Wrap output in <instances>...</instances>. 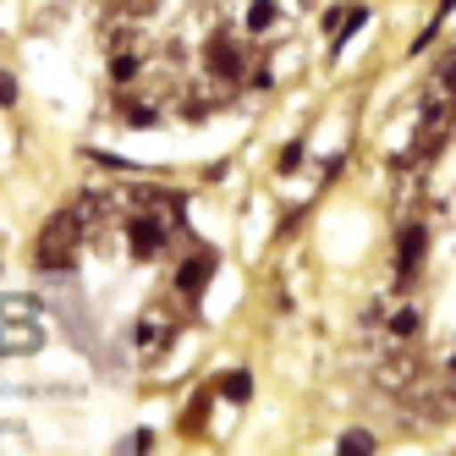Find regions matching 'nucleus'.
Wrapping results in <instances>:
<instances>
[{"mask_svg": "<svg viewBox=\"0 0 456 456\" xmlns=\"http://www.w3.org/2000/svg\"><path fill=\"white\" fill-rule=\"evenodd\" d=\"M204 61H209V72H215L220 83H237V77H242V67H248V50H242L237 39L215 34V39H209V55H204Z\"/></svg>", "mask_w": 456, "mask_h": 456, "instance_id": "obj_5", "label": "nucleus"}, {"mask_svg": "<svg viewBox=\"0 0 456 456\" xmlns=\"http://www.w3.org/2000/svg\"><path fill=\"white\" fill-rule=\"evenodd\" d=\"M451 6H456V0H440V17H445V12H451Z\"/></svg>", "mask_w": 456, "mask_h": 456, "instance_id": "obj_18", "label": "nucleus"}, {"mask_svg": "<svg viewBox=\"0 0 456 456\" xmlns=\"http://www.w3.org/2000/svg\"><path fill=\"white\" fill-rule=\"evenodd\" d=\"M429 100L435 105H445V100H456V50L440 61V72H435V83H429Z\"/></svg>", "mask_w": 456, "mask_h": 456, "instance_id": "obj_8", "label": "nucleus"}, {"mask_svg": "<svg viewBox=\"0 0 456 456\" xmlns=\"http://www.w3.org/2000/svg\"><path fill=\"white\" fill-rule=\"evenodd\" d=\"M209 275H215V258L209 253H192L187 265L176 270V291H182V297H199V291L209 286Z\"/></svg>", "mask_w": 456, "mask_h": 456, "instance_id": "obj_7", "label": "nucleus"}, {"mask_svg": "<svg viewBox=\"0 0 456 456\" xmlns=\"http://www.w3.org/2000/svg\"><path fill=\"white\" fill-rule=\"evenodd\" d=\"M248 390H253L248 374H232V379H225V396H232V402H248Z\"/></svg>", "mask_w": 456, "mask_h": 456, "instance_id": "obj_13", "label": "nucleus"}, {"mask_svg": "<svg viewBox=\"0 0 456 456\" xmlns=\"http://www.w3.org/2000/svg\"><path fill=\"white\" fill-rule=\"evenodd\" d=\"M138 72H143V55H138V50H116V61H110V77H116V83H133Z\"/></svg>", "mask_w": 456, "mask_h": 456, "instance_id": "obj_11", "label": "nucleus"}, {"mask_svg": "<svg viewBox=\"0 0 456 456\" xmlns=\"http://www.w3.org/2000/svg\"><path fill=\"white\" fill-rule=\"evenodd\" d=\"M0 105H17V77H12V72L0 77Z\"/></svg>", "mask_w": 456, "mask_h": 456, "instance_id": "obj_16", "label": "nucleus"}, {"mask_svg": "<svg viewBox=\"0 0 456 456\" xmlns=\"http://www.w3.org/2000/svg\"><path fill=\"white\" fill-rule=\"evenodd\" d=\"M445 402H451V412H456V357L445 363Z\"/></svg>", "mask_w": 456, "mask_h": 456, "instance_id": "obj_15", "label": "nucleus"}, {"mask_svg": "<svg viewBox=\"0 0 456 456\" xmlns=\"http://www.w3.org/2000/svg\"><path fill=\"white\" fill-rule=\"evenodd\" d=\"M166 242H171V215L138 209L133 220H126V248H133V258H159Z\"/></svg>", "mask_w": 456, "mask_h": 456, "instance_id": "obj_3", "label": "nucleus"}, {"mask_svg": "<svg viewBox=\"0 0 456 456\" xmlns=\"http://www.w3.org/2000/svg\"><path fill=\"white\" fill-rule=\"evenodd\" d=\"M275 0H253V6H248V34H270V28H275Z\"/></svg>", "mask_w": 456, "mask_h": 456, "instance_id": "obj_10", "label": "nucleus"}, {"mask_svg": "<svg viewBox=\"0 0 456 456\" xmlns=\"http://www.w3.org/2000/svg\"><path fill=\"white\" fill-rule=\"evenodd\" d=\"M171 336H176L171 314H166V308H149V314L138 319V330H133V346H138L143 357H159V352L171 346Z\"/></svg>", "mask_w": 456, "mask_h": 456, "instance_id": "obj_4", "label": "nucleus"}, {"mask_svg": "<svg viewBox=\"0 0 456 456\" xmlns=\"http://www.w3.org/2000/svg\"><path fill=\"white\" fill-rule=\"evenodd\" d=\"M423 248H429V232H423V225H402V242H396V275H402V281L418 275Z\"/></svg>", "mask_w": 456, "mask_h": 456, "instance_id": "obj_6", "label": "nucleus"}, {"mask_svg": "<svg viewBox=\"0 0 456 456\" xmlns=\"http://www.w3.org/2000/svg\"><path fill=\"white\" fill-rule=\"evenodd\" d=\"M121 116H126V121H133V126H149V121H154L159 110H154V105H126Z\"/></svg>", "mask_w": 456, "mask_h": 456, "instance_id": "obj_14", "label": "nucleus"}, {"mask_svg": "<svg viewBox=\"0 0 456 456\" xmlns=\"http://www.w3.org/2000/svg\"><path fill=\"white\" fill-rule=\"evenodd\" d=\"M418 324H423V314H418L412 303L390 308V341H412V336H418Z\"/></svg>", "mask_w": 456, "mask_h": 456, "instance_id": "obj_9", "label": "nucleus"}, {"mask_svg": "<svg viewBox=\"0 0 456 456\" xmlns=\"http://www.w3.org/2000/svg\"><path fill=\"white\" fill-rule=\"evenodd\" d=\"M121 12H133V17H143V12H154V0H121Z\"/></svg>", "mask_w": 456, "mask_h": 456, "instance_id": "obj_17", "label": "nucleus"}, {"mask_svg": "<svg viewBox=\"0 0 456 456\" xmlns=\"http://www.w3.org/2000/svg\"><path fill=\"white\" fill-rule=\"evenodd\" d=\"M45 346V314L34 297H22V291H12V297H0V352L6 357H28Z\"/></svg>", "mask_w": 456, "mask_h": 456, "instance_id": "obj_2", "label": "nucleus"}, {"mask_svg": "<svg viewBox=\"0 0 456 456\" xmlns=\"http://www.w3.org/2000/svg\"><path fill=\"white\" fill-rule=\"evenodd\" d=\"M336 445H341V451H346V456H352V451H374V445H379V440H374V435H369V429H346V435H341V440H336Z\"/></svg>", "mask_w": 456, "mask_h": 456, "instance_id": "obj_12", "label": "nucleus"}, {"mask_svg": "<svg viewBox=\"0 0 456 456\" xmlns=\"http://www.w3.org/2000/svg\"><path fill=\"white\" fill-rule=\"evenodd\" d=\"M88 220H94L88 204H72V209H61V215L45 220V232H39V242H34L39 275H72V270H77V248H83V237H88Z\"/></svg>", "mask_w": 456, "mask_h": 456, "instance_id": "obj_1", "label": "nucleus"}]
</instances>
